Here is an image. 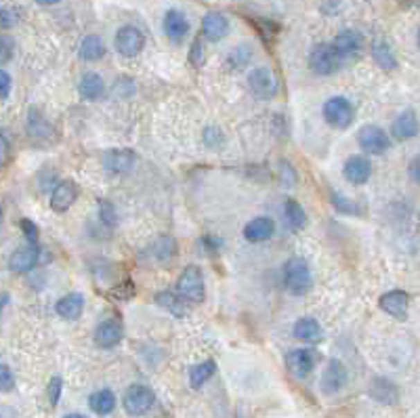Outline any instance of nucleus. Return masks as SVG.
Listing matches in <instances>:
<instances>
[{
	"mask_svg": "<svg viewBox=\"0 0 420 418\" xmlns=\"http://www.w3.org/2000/svg\"><path fill=\"white\" fill-rule=\"evenodd\" d=\"M124 410L130 416H143L154 410L156 406V393L148 385H130L124 393Z\"/></svg>",
	"mask_w": 420,
	"mask_h": 418,
	"instance_id": "nucleus-3",
	"label": "nucleus"
},
{
	"mask_svg": "<svg viewBox=\"0 0 420 418\" xmlns=\"http://www.w3.org/2000/svg\"><path fill=\"white\" fill-rule=\"evenodd\" d=\"M332 204H334L336 211L342 213V215H358V213H360L358 202L349 200L347 195H338V193H334V195H332Z\"/></svg>",
	"mask_w": 420,
	"mask_h": 418,
	"instance_id": "nucleus-32",
	"label": "nucleus"
},
{
	"mask_svg": "<svg viewBox=\"0 0 420 418\" xmlns=\"http://www.w3.org/2000/svg\"><path fill=\"white\" fill-rule=\"evenodd\" d=\"M105 53L103 40L97 34H89L85 36V40L80 42V59L85 61H99Z\"/></svg>",
	"mask_w": 420,
	"mask_h": 418,
	"instance_id": "nucleus-28",
	"label": "nucleus"
},
{
	"mask_svg": "<svg viewBox=\"0 0 420 418\" xmlns=\"http://www.w3.org/2000/svg\"><path fill=\"white\" fill-rule=\"evenodd\" d=\"M418 44H420V32H418Z\"/></svg>",
	"mask_w": 420,
	"mask_h": 418,
	"instance_id": "nucleus-46",
	"label": "nucleus"
},
{
	"mask_svg": "<svg viewBox=\"0 0 420 418\" xmlns=\"http://www.w3.org/2000/svg\"><path fill=\"white\" fill-rule=\"evenodd\" d=\"M342 175H344V179L349 183L364 185L372 177V164L364 156H351V158L344 162V166H342Z\"/></svg>",
	"mask_w": 420,
	"mask_h": 418,
	"instance_id": "nucleus-11",
	"label": "nucleus"
},
{
	"mask_svg": "<svg viewBox=\"0 0 420 418\" xmlns=\"http://www.w3.org/2000/svg\"><path fill=\"white\" fill-rule=\"evenodd\" d=\"M11 87H13V80L11 76L5 72V69H0V99H7L9 93H11Z\"/></svg>",
	"mask_w": 420,
	"mask_h": 418,
	"instance_id": "nucleus-40",
	"label": "nucleus"
},
{
	"mask_svg": "<svg viewBox=\"0 0 420 418\" xmlns=\"http://www.w3.org/2000/svg\"><path fill=\"white\" fill-rule=\"evenodd\" d=\"M284 217L288 221V227H292V229H303L307 225V213L303 211V206L297 200H288L286 202Z\"/></svg>",
	"mask_w": 420,
	"mask_h": 418,
	"instance_id": "nucleus-31",
	"label": "nucleus"
},
{
	"mask_svg": "<svg viewBox=\"0 0 420 418\" xmlns=\"http://www.w3.org/2000/svg\"><path fill=\"white\" fill-rule=\"evenodd\" d=\"M78 198V187L74 181H61L55 185L51 193V208L57 213H65Z\"/></svg>",
	"mask_w": 420,
	"mask_h": 418,
	"instance_id": "nucleus-13",
	"label": "nucleus"
},
{
	"mask_svg": "<svg viewBox=\"0 0 420 418\" xmlns=\"http://www.w3.org/2000/svg\"><path fill=\"white\" fill-rule=\"evenodd\" d=\"M99 215H101L103 225L114 227V225H116V221H118L116 208H114V204H112V202H107V200H101V202H99Z\"/></svg>",
	"mask_w": 420,
	"mask_h": 418,
	"instance_id": "nucleus-34",
	"label": "nucleus"
},
{
	"mask_svg": "<svg viewBox=\"0 0 420 418\" xmlns=\"http://www.w3.org/2000/svg\"><path fill=\"white\" fill-rule=\"evenodd\" d=\"M248 87H250V93L256 97V99H273L277 95V78L275 74L271 72L269 67H256L250 72L248 76Z\"/></svg>",
	"mask_w": 420,
	"mask_h": 418,
	"instance_id": "nucleus-7",
	"label": "nucleus"
},
{
	"mask_svg": "<svg viewBox=\"0 0 420 418\" xmlns=\"http://www.w3.org/2000/svg\"><path fill=\"white\" fill-rule=\"evenodd\" d=\"M334 46H336L340 59H349V57H356L362 51L364 38L356 30H342V32H338V36L334 40Z\"/></svg>",
	"mask_w": 420,
	"mask_h": 418,
	"instance_id": "nucleus-18",
	"label": "nucleus"
},
{
	"mask_svg": "<svg viewBox=\"0 0 420 418\" xmlns=\"http://www.w3.org/2000/svg\"><path fill=\"white\" fill-rule=\"evenodd\" d=\"M309 63H311V69H313L317 76H330V74H334L336 69H338L340 55H338V51H336L334 44H317L311 51Z\"/></svg>",
	"mask_w": 420,
	"mask_h": 418,
	"instance_id": "nucleus-6",
	"label": "nucleus"
},
{
	"mask_svg": "<svg viewBox=\"0 0 420 418\" xmlns=\"http://www.w3.org/2000/svg\"><path fill=\"white\" fill-rule=\"evenodd\" d=\"M38 254H40L38 246L30 242L28 246H21V248H17V250L11 254V259H9V269H11L13 273H26V271H30V269H34V265L38 263Z\"/></svg>",
	"mask_w": 420,
	"mask_h": 418,
	"instance_id": "nucleus-17",
	"label": "nucleus"
},
{
	"mask_svg": "<svg viewBox=\"0 0 420 418\" xmlns=\"http://www.w3.org/2000/svg\"><path fill=\"white\" fill-rule=\"evenodd\" d=\"M103 91H105V82H103V78H101L97 72H87V74L80 78V82H78V93H80V97L87 99V101L99 99V97L103 95Z\"/></svg>",
	"mask_w": 420,
	"mask_h": 418,
	"instance_id": "nucleus-24",
	"label": "nucleus"
},
{
	"mask_svg": "<svg viewBox=\"0 0 420 418\" xmlns=\"http://www.w3.org/2000/svg\"><path fill=\"white\" fill-rule=\"evenodd\" d=\"M380 309L385 313H389L391 317H397V320H405L408 317V305H410V297L408 293L403 290H391V293H385L378 301Z\"/></svg>",
	"mask_w": 420,
	"mask_h": 418,
	"instance_id": "nucleus-15",
	"label": "nucleus"
},
{
	"mask_svg": "<svg viewBox=\"0 0 420 418\" xmlns=\"http://www.w3.org/2000/svg\"><path fill=\"white\" fill-rule=\"evenodd\" d=\"M156 305H160L164 311L177 315V317H183L187 315V305L183 303V297L179 293H173V290H162L156 295Z\"/></svg>",
	"mask_w": 420,
	"mask_h": 418,
	"instance_id": "nucleus-25",
	"label": "nucleus"
},
{
	"mask_svg": "<svg viewBox=\"0 0 420 418\" xmlns=\"http://www.w3.org/2000/svg\"><path fill=\"white\" fill-rule=\"evenodd\" d=\"M229 32V19L219 13V11H210L204 15L202 19V34L206 40L210 42H219L221 38H225Z\"/></svg>",
	"mask_w": 420,
	"mask_h": 418,
	"instance_id": "nucleus-10",
	"label": "nucleus"
},
{
	"mask_svg": "<svg viewBox=\"0 0 420 418\" xmlns=\"http://www.w3.org/2000/svg\"><path fill=\"white\" fill-rule=\"evenodd\" d=\"M103 166L110 175H124L134 166V154L130 150H112L105 154Z\"/></svg>",
	"mask_w": 420,
	"mask_h": 418,
	"instance_id": "nucleus-20",
	"label": "nucleus"
},
{
	"mask_svg": "<svg viewBox=\"0 0 420 418\" xmlns=\"http://www.w3.org/2000/svg\"><path fill=\"white\" fill-rule=\"evenodd\" d=\"M358 141H360V148L366 154H372V156H380V154H385L391 148L389 134L380 126H376V124L362 126L360 132H358Z\"/></svg>",
	"mask_w": 420,
	"mask_h": 418,
	"instance_id": "nucleus-5",
	"label": "nucleus"
},
{
	"mask_svg": "<svg viewBox=\"0 0 420 418\" xmlns=\"http://www.w3.org/2000/svg\"><path fill=\"white\" fill-rule=\"evenodd\" d=\"M15 389V376L11 372V368L7 364L0 362V391L3 393H11Z\"/></svg>",
	"mask_w": 420,
	"mask_h": 418,
	"instance_id": "nucleus-35",
	"label": "nucleus"
},
{
	"mask_svg": "<svg viewBox=\"0 0 420 418\" xmlns=\"http://www.w3.org/2000/svg\"><path fill=\"white\" fill-rule=\"evenodd\" d=\"M146 44V36L143 32L134 28V26H124L116 32V51L122 57H134L141 53Z\"/></svg>",
	"mask_w": 420,
	"mask_h": 418,
	"instance_id": "nucleus-8",
	"label": "nucleus"
},
{
	"mask_svg": "<svg viewBox=\"0 0 420 418\" xmlns=\"http://www.w3.org/2000/svg\"><path fill=\"white\" fill-rule=\"evenodd\" d=\"M15 53V40L11 36H0V65L7 63Z\"/></svg>",
	"mask_w": 420,
	"mask_h": 418,
	"instance_id": "nucleus-36",
	"label": "nucleus"
},
{
	"mask_svg": "<svg viewBox=\"0 0 420 418\" xmlns=\"http://www.w3.org/2000/svg\"><path fill=\"white\" fill-rule=\"evenodd\" d=\"M295 338L301 340V342H307V345H317L324 340V330L320 326L317 320L313 317H301L297 324H295Z\"/></svg>",
	"mask_w": 420,
	"mask_h": 418,
	"instance_id": "nucleus-23",
	"label": "nucleus"
},
{
	"mask_svg": "<svg viewBox=\"0 0 420 418\" xmlns=\"http://www.w3.org/2000/svg\"><path fill=\"white\" fill-rule=\"evenodd\" d=\"M17 13L11 9H0V30H9L17 24Z\"/></svg>",
	"mask_w": 420,
	"mask_h": 418,
	"instance_id": "nucleus-38",
	"label": "nucleus"
},
{
	"mask_svg": "<svg viewBox=\"0 0 420 418\" xmlns=\"http://www.w3.org/2000/svg\"><path fill=\"white\" fill-rule=\"evenodd\" d=\"M418 118H416V114L412 112V110H405V112H401L397 118H395V122H393V126H391V134L397 139V141H408V139H412V137H416L418 134Z\"/></svg>",
	"mask_w": 420,
	"mask_h": 418,
	"instance_id": "nucleus-22",
	"label": "nucleus"
},
{
	"mask_svg": "<svg viewBox=\"0 0 420 418\" xmlns=\"http://www.w3.org/2000/svg\"><path fill=\"white\" fill-rule=\"evenodd\" d=\"M344 385H347V370H344V366L338 360H330L326 364L324 374H322V391L326 395H334Z\"/></svg>",
	"mask_w": 420,
	"mask_h": 418,
	"instance_id": "nucleus-12",
	"label": "nucleus"
},
{
	"mask_svg": "<svg viewBox=\"0 0 420 418\" xmlns=\"http://www.w3.org/2000/svg\"><path fill=\"white\" fill-rule=\"evenodd\" d=\"M286 364L297 378H305L315 368V354L311 349H292L286 358Z\"/></svg>",
	"mask_w": 420,
	"mask_h": 418,
	"instance_id": "nucleus-16",
	"label": "nucleus"
},
{
	"mask_svg": "<svg viewBox=\"0 0 420 418\" xmlns=\"http://www.w3.org/2000/svg\"><path fill=\"white\" fill-rule=\"evenodd\" d=\"M0 223H3V206H0Z\"/></svg>",
	"mask_w": 420,
	"mask_h": 418,
	"instance_id": "nucleus-45",
	"label": "nucleus"
},
{
	"mask_svg": "<svg viewBox=\"0 0 420 418\" xmlns=\"http://www.w3.org/2000/svg\"><path fill=\"white\" fill-rule=\"evenodd\" d=\"M273 232H275V223L269 217H256V219L246 223L244 238L250 244H261V242H267L273 236Z\"/></svg>",
	"mask_w": 420,
	"mask_h": 418,
	"instance_id": "nucleus-21",
	"label": "nucleus"
},
{
	"mask_svg": "<svg viewBox=\"0 0 420 418\" xmlns=\"http://www.w3.org/2000/svg\"><path fill=\"white\" fill-rule=\"evenodd\" d=\"M284 284L286 290L295 297H303L311 288V269L305 259L292 256L284 265Z\"/></svg>",
	"mask_w": 420,
	"mask_h": 418,
	"instance_id": "nucleus-1",
	"label": "nucleus"
},
{
	"mask_svg": "<svg viewBox=\"0 0 420 418\" xmlns=\"http://www.w3.org/2000/svg\"><path fill=\"white\" fill-rule=\"evenodd\" d=\"M250 51H252V49H250L248 44H242V46L234 49L231 55H229V63H231L234 67H244V65L250 61V57H252Z\"/></svg>",
	"mask_w": 420,
	"mask_h": 418,
	"instance_id": "nucleus-33",
	"label": "nucleus"
},
{
	"mask_svg": "<svg viewBox=\"0 0 420 418\" xmlns=\"http://www.w3.org/2000/svg\"><path fill=\"white\" fill-rule=\"evenodd\" d=\"M177 293L187 303H202L206 299V284L204 275L198 265H187L177 280Z\"/></svg>",
	"mask_w": 420,
	"mask_h": 418,
	"instance_id": "nucleus-2",
	"label": "nucleus"
},
{
	"mask_svg": "<svg viewBox=\"0 0 420 418\" xmlns=\"http://www.w3.org/2000/svg\"><path fill=\"white\" fill-rule=\"evenodd\" d=\"M410 173H412V179L416 181V183H420V156L412 162V166H410Z\"/></svg>",
	"mask_w": 420,
	"mask_h": 418,
	"instance_id": "nucleus-43",
	"label": "nucleus"
},
{
	"mask_svg": "<svg viewBox=\"0 0 420 418\" xmlns=\"http://www.w3.org/2000/svg\"><path fill=\"white\" fill-rule=\"evenodd\" d=\"M21 232H24V236L28 238V242H32V244L38 242V227L34 225V221L21 219Z\"/></svg>",
	"mask_w": 420,
	"mask_h": 418,
	"instance_id": "nucleus-39",
	"label": "nucleus"
},
{
	"mask_svg": "<svg viewBox=\"0 0 420 418\" xmlns=\"http://www.w3.org/2000/svg\"><path fill=\"white\" fill-rule=\"evenodd\" d=\"M217 372V364L213 360L208 362H202L198 366H193L189 370V383H191V389H200L202 385H206V381L213 378V374Z\"/></svg>",
	"mask_w": 420,
	"mask_h": 418,
	"instance_id": "nucleus-29",
	"label": "nucleus"
},
{
	"mask_svg": "<svg viewBox=\"0 0 420 418\" xmlns=\"http://www.w3.org/2000/svg\"><path fill=\"white\" fill-rule=\"evenodd\" d=\"M38 5H42V7H51V5H57V3H61V0H36Z\"/></svg>",
	"mask_w": 420,
	"mask_h": 418,
	"instance_id": "nucleus-44",
	"label": "nucleus"
},
{
	"mask_svg": "<svg viewBox=\"0 0 420 418\" xmlns=\"http://www.w3.org/2000/svg\"><path fill=\"white\" fill-rule=\"evenodd\" d=\"M124 338V328L118 320H105L95 330V342L101 349H114Z\"/></svg>",
	"mask_w": 420,
	"mask_h": 418,
	"instance_id": "nucleus-9",
	"label": "nucleus"
},
{
	"mask_svg": "<svg viewBox=\"0 0 420 418\" xmlns=\"http://www.w3.org/2000/svg\"><path fill=\"white\" fill-rule=\"evenodd\" d=\"M175 252H177V244H175V240L168 238V236H160V238L150 246V250H148L150 259L156 261V263L168 261L170 256H175Z\"/></svg>",
	"mask_w": 420,
	"mask_h": 418,
	"instance_id": "nucleus-27",
	"label": "nucleus"
},
{
	"mask_svg": "<svg viewBox=\"0 0 420 418\" xmlns=\"http://www.w3.org/2000/svg\"><path fill=\"white\" fill-rule=\"evenodd\" d=\"M55 311H57L59 317L74 322V320H78V317L82 315V311H85V297H82L80 293H69V295H65V297H61V299L57 301Z\"/></svg>",
	"mask_w": 420,
	"mask_h": 418,
	"instance_id": "nucleus-19",
	"label": "nucleus"
},
{
	"mask_svg": "<svg viewBox=\"0 0 420 418\" xmlns=\"http://www.w3.org/2000/svg\"><path fill=\"white\" fill-rule=\"evenodd\" d=\"M164 34L175 44H181L185 40V36L189 34V21L179 9H170L164 15Z\"/></svg>",
	"mask_w": 420,
	"mask_h": 418,
	"instance_id": "nucleus-14",
	"label": "nucleus"
},
{
	"mask_svg": "<svg viewBox=\"0 0 420 418\" xmlns=\"http://www.w3.org/2000/svg\"><path fill=\"white\" fill-rule=\"evenodd\" d=\"M189 59L193 61V65H202V59H204V51H202V40H195L193 46H191V53H189Z\"/></svg>",
	"mask_w": 420,
	"mask_h": 418,
	"instance_id": "nucleus-41",
	"label": "nucleus"
},
{
	"mask_svg": "<svg viewBox=\"0 0 420 418\" xmlns=\"http://www.w3.org/2000/svg\"><path fill=\"white\" fill-rule=\"evenodd\" d=\"M89 406L95 414L99 416H105V414H112L114 408H116V395L114 391L110 389H101V391H95L91 397H89Z\"/></svg>",
	"mask_w": 420,
	"mask_h": 418,
	"instance_id": "nucleus-26",
	"label": "nucleus"
},
{
	"mask_svg": "<svg viewBox=\"0 0 420 418\" xmlns=\"http://www.w3.org/2000/svg\"><path fill=\"white\" fill-rule=\"evenodd\" d=\"M372 57H374V61L378 63V67L385 69V72H393V69H397V59H395L393 51H391L385 42H374V46H372Z\"/></svg>",
	"mask_w": 420,
	"mask_h": 418,
	"instance_id": "nucleus-30",
	"label": "nucleus"
},
{
	"mask_svg": "<svg viewBox=\"0 0 420 418\" xmlns=\"http://www.w3.org/2000/svg\"><path fill=\"white\" fill-rule=\"evenodd\" d=\"M61 391H63V381H61L59 376L51 378V383H49V399H51V406H57V403H59Z\"/></svg>",
	"mask_w": 420,
	"mask_h": 418,
	"instance_id": "nucleus-37",
	"label": "nucleus"
},
{
	"mask_svg": "<svg viewBox=\"0 0 420 418\" xmlns=\"http://www.w3.org/2000/svg\"><path fill=\"white\" fill-rule=\"evenodd\" d=\"M356 118V110L351 105V101L344 97H330L324 103V120L338 130H344L353 124Z\"/></svg>",
	"mask_w": 420,
	"mask_h": 418,
	"instance_id": "nucleus-4",
	"label": "nucleus"
},
{
	"mask_svg": "<svg viewBox=\"0 0 420 418\" xmlns=\"http://www.w3.org/2000/svg\"><path fill=\"white\" fill-rule=\"evenodd\" d=\"M7 160H9V143H7V139L0 134V166H5Z\"/></svg>",
	"mask_w": 420,
	"mask_h": 418,
	"instance_id": "nucleus-42",
	"label": "nucleus"
}]
</instances>
